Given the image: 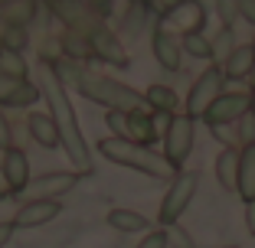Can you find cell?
<instances>
[{
	"label": "cell",
	"mask_w": 255,
	"mask_h": 248,
	"mask_svg": "<svg viewBox=\"0 0 255 248\" xmlns=\"http://www.w3.org/2000/svg\"><path fill=\"white\" fill-rule=\"evenodd\" d=\"M36 85H39V95H43L46 108H49V118L56 121L59 144H62V151H66V157L72 160L75 173L89 176L92 173V147L82 134V124L75 118V105H72V98H69L66 82H62L59 72H56L53 59H43V56H39V82Z\"/></svg>",
	"instance_id": "1"
},
{
	"label": "cell",
	"mask_w": 255,
	"mask_h": 248,
	"mask_svg": "<svg viewBox=\"0 0 255 248\" xmlns=\"http://www.w3.org/2000/svg\"><path fill=\"white\" fill-rule=\"evenodd\" d=\"M59 79L66 82V88H75V95L89 98L92 105H102L108 111H147L144 105V91L131 88L128 82H118L115 76L105 72H95L89 66H75L69 59H53Z\"/></svg>",
	"instance_id": "2"
},
{
	"label": "cell",
	"mask_w": 255,
	"mask_h": 248,
	"mask_svg": "<svg viewBox=\"0 0 255 248\" xmlns=\"http://www.w3.org/2000/svg\"><path fill=\"white\" fill-rule=\"evenodd\" d=\"M95 151L102 154V157L108 160V164L115 166H125V170H134V173H144V176H150V180H167L170 183L177 173H173V166L164 160V154L150 151V147H137V144L131 141H121V137H98Z\"/></svg>",
	"instance_id": "3"
},
{
	"label": "cell",
	"mask_w": 255,
	"mask_h": 248,
	"mask_svg": "<svg viewBox=\"0 0 255 248\" xmlns=\"http://www.w3.org/2000/svg\"><path fill=\"white\" fill-rule=\"evenodd\" d=\"M105 128L112 131V137L150 147V151L160 141V124L150 111H105Z\"/></svg>",
	"instance_id": "4"
},
{
	"label": "cell",
	"mask_w": 255,
	"mask_h": 248,
	"mask_svg": "<svg viewBox=\"0 0 255 248\" xmlns=\"http://www.w3.org/2000/svg\"><path fill=\"white\" fill-rule=\"evenodd\" d=\"M196 189H200V170H187V166H183L170 180L164 199H160V209H157V226L160 229H170V226L180 222V216L190 209V203H193Z\"/></svg>",
	"instance_id": "5"
},
{
	"label": "cell",
	"mask_w": 255,
	"mask_h": 248,
	"mask_svg": "<svg viewBox=\"0 0 255 248\" xmlns=\"http://www.w3.org/2000/svg\"><path fill=\"white\" fill-rule=\"evenodd\" d=\"M193 141H196V121L190 114H173L167 121L164 128H160V144H164V160L173 166V173H180L187 157L193 154Z\"/></svg>",
	"instance_id": "6"
},
{
	"label": "cell",
	"mask_w": 255,
	"mask_h": 248,
	"mask_svg": "<svg viewBox=\"0 0 255 248\" xmlns=\"http://www.w3.org/2000/svg\"><path fill=\"white\" fill-rule=\"evenodd\" d=\"M226 91V76H223V66H206L200 76L193 79L187 91V101H183V114H190L193 121L203 118V111L216 101L219 95Z\"/></svg>",
	"instance_id": "7"
},
{
	"label": "cell",
	"mask_w": 255,
	"mask_h": 248,
	"mask_svg": "<svg viewBox=\"0 0 255 248\" xmlns=\"http://www.w3.org/2000/svg\"><path fill=\"white\" fill-rule=\"evenodd\" d=\"M160 30L173 33V36H190V33H203L206 30V7L200 0H180L177 7H170L167 13H160L154 20Z\"/></svg>",
	"instance_id": "8"
},
{
	"label": "cell",
	"mask_w": 255,
	"mask_h": 248,
	"mask_svg": "<svg viewBox=\"0 0 255 248\" xmlns=\"http://www.w3.org/2000/svg\"><path fill=\"white\" fill-rule=\"evenodd\" d=\"M249 105H252V98H249V91H223V95L213 101L206 111H203V124L210 131L216 128H233V124H239L242 118L249 114Z\"/></svg>",
	"instance_id": "9"
},
{
	"label": "cell",
	"mask_w": 255,
	"mask_h": 248,
	"mask_svg": "<svg viewBox=\"0 0 255 248\" xmlns=\"http://www.w3.org/2000/svg\"><path fill=\"white\" fill-rule=\"evenodd\" d=\"M82 39L89 43L92 59H102L105 66H112V69H128V66H131V56H128V49L121 46V39L115 36V30H108L105 20H98Z\"/></svg>",
	"instance_id": "10"
},
{
	"label": "cell",
	"mask_w": 255,
	"mask_h": 248,
	"mask_svg": "<svg viewBox=\"0 0 255 248\" xmlns=\"http://www.w3.org/2000/svg\"><path fill=\"white\" fill-rule=\"evenodd\" d=\"M0 176H3V186H7L10 196H26L33 173H30V157H26L23 147L13 144L0 154Z\"/></svg>",
	"instance_id": "11"
},
{
	"label": "cell",
	"mask_w": 255,
	"mask_h": 248,
	"mask_svg": "<svg viewBox=\"0 0 255 248\" xmlns=\"http://www.w3.org/2000/svg\"><path fill=\"white\" fill-rule=\"evenodd\" d=\"M79 180H82V173H75V170H49V173L33 176L26 193H33L30 199H62L66 193H72L79 186Z\"/></svg>",
	"instance_id": "12"
},
{
	"label": "cell",
	"mask_w": 255,
	"mask_h": 248,
	"mask_svg": "<svg viewBox=\"0 0 255 248\" xmlns=\"http://www.w3.org/2000/svg\"><path fill=\"white\" fill-rule=\"evenodd\" d=\"M150 56L157 62L160 69L167 72H180L183 69V46H180V36H173V33L160 30L157 23H154V33H150Z\"/></svg>",
	"instance_id": "13"
},
{
	"label": "cell",
	"mask_w": 255,
	"mask_h": 248,
	"mask_svg": "<svg viewBox=\"0 0 255 248\" xmlns=\"http://www.w3.org/2000/svg\"><path fill=\"white\" fill-rule=\"evenodd\" d=\"M59 212H62L59 199H23L20 209L13 212V226L16 229H39V226H49Z\"/></svg>",
	"instance_id": "14"
},
{
	"label": "cell",
	"mask_w": 255,
	"mask_h": 248,
	"mask_svg": "<svg viewBox=\"0 0 255 248\" xmlns=\"http://www.w3.org/2000/svg\"><path fill=\"white\" fill-rule=\"evenodd\" d=\"M39 85L30 79H10L0 72V108H33L39 101Z\"/></svg>",
	"instance_id": "15"
},
{
	"label": "cell",
	"mask_w": 255,
	"mask_h": 248,
	"mask_svg": "<svg viewBox=\"0 0 255 248\" xmlns=\"http://www.w3.org/2000/svg\"><path fill=\"white\" fill-rule=\"evenodd\" d=\"M144 105H147V111L157 121L167 124L173 114H180V95L164 82H150L147 88H144Z\"/></svg>",
	"instance_id": "16"
},
{
	"label": "cell",
	"mask_w": 255,
	"mask_h": 248,
	"mask_svg": "<svg viewBox=\"0 0 255 248\" xmlns=\"http://www.w3.org/2000/svg\"><path fill=\"white\" fill-rule=\"evenodd\" d=\"M26 134L43 147V151H59V131H56V121L49 118V111H30L26 114Z\"/></svg>",
	"instance_id": "17"
},
{
	"label": "cell",
	"mask_w": 255,
	"mask_h": 248,
	"mask_svg": "<svg viewBox=\"0 0 255 248\" xmlns=\"http://www.w3.org/2000/svg\"><path fill=\"white\" fill-rule=\"evenodd\" d=\"M105 222L115 229V232H121V235H144V232H150V219L144 216V212H137V209H125V206H115V209H108V216H105Z\"/></svg>",
	"instance_id": "18"
},
{
	"label": "cell",
	"mask_w": 255,
	"mask_h": 248,
	"mask_svg": "<svg viewBox=\"0 0 255 248\" xmlns=\"http://www.w3.org/2000/svg\"><path fill=\"white\" fill-rule=\"evenodd\" d=\"M236 196L242 203H255V141L239 147V180H236Z\"/></svg>",
	"instance_id": "19"
},
{
	"label": "cell",
	"mask_w": 255,
	"mask_h": 248,
	"mask_svg": "<svg viewBox=\"0 0 255 248\" xmlns=\"http://www.w3.org/2000/svg\"><path fill=\"white\" fill-rule=\"evenodd\" d=\"M252 72H255V49L252 43H239L233 56L223 62V76L226 82H242V79H252Z\"/></svg>",
	"instance_id": "20"
},
{
	"label": "cell",
	"mask_w": 255,
	"mask_h": 248,
	"mask_svg": "<svg viewBox=\"0 0 255 248\" xmlns=\"http://www.w3.org/2000/svg\"><path fill=\"white\" fill-rule=\"evenodd\" d=\"M213 173L216 183L226 193H236V180H239V147H223L213 160Z\"/></svg>",
	"instance_id": "21"
},
{
	"label": "cell",
	"mask_w": 255,
	"mask_h": 248,
	"mask_svg": "<svg viewBox=\"0 0 255 248\" xmlns=\"http://www.w3.org/2000/svg\"><path fill=\"white\" fill-rule=\"evenodd\" d=\"M150 20H157V16L150 13L147 3H144V0H131L128 10H125V20H121V30L128 33V39H137L150 26Z\"/></svg>",
	"instance_id": "22"
},
{
	"label": "cell",
	"mask_w": 255,
	"mask_h": 248,
	"mask_svg": "<svg viewBox=\"0 0 255 248\" xmlns=\"http://www.w3.org/2000/svg\"><path fill=\"white\" fill-rule=\"evenodd\" d=\"M26 46H30V33H26V26L3 23V30H0V49H3V53L23 56V53H26Z\"/></svg>",
	"instance_id": "23"
},
{
	"label": "cell",
	"mask_w": 255,
	"mask_h": 248,
	"mask_svg": "<svg viewBox=\"0 0 255 248\" xmlns=\"http://www.w3.org/2000/svg\"><path fill=\"white\" fill-rule=\"evenodd\" d=\"M180 46H183V56H187V59H200V62H206V66H213V46H210V36H206V33L180 36Z\"/></svg>",
	"instance_id": "24"
},
{
	"label": "cell",
	"mask_w": 255,
	"mask_h": 248,
	"mask_svg": "<svg viewBox=\"0 0 255 248\" xmlns=\"http://www.w3.org/2000/svg\"><path fill=\"white\" fill-rule=\"evenodd\" d=\"M210 46H213V66H223V62L233 56V49L239 46V43H236V30H226V26H223V30L210 39Z\"/></svg>",
	"instance_id": "25"
},
{
	"label": "cell",
	"mask_w": 255,
	"mask_h": 248,
	"mask_svg": "<svg viewBox=\"0 0 255 248\" xmlns=\"http://www.w3.org/2000/svg\"><path fill=\"white\" fill-rule=\"evenodd\" d=\"M36 13V0H10V7L3 10V23H16V26H26Z\"/></svg>",
	"instance_id": "26"
},
{
	"label": "cell",
	"mask_w": 255,
	"mask_h": 248,
	"mask_svg": "<svg viewBox=\"0 0 255 248\" xmlns=\"http://www.w3.org/2000/svg\"><path fill=\"white\" fill-rule=\"evenodd\" d=\"M0 72L10 79H30V66H26V59L16 53H3L0 49Z\"/></svg>",
	"instance_id": "27"
},
{
	"label": "cell",
	"mask_w": 255,
	"mask_h": 248,
	"mask_svg": "<svg viewBox=\"0 0 255 248\" xmlns=\"http://www.w3.org/2000/svg\"><path fill=\"white\" fill-rule=\"evenodd\" d=\"M216 3V16L226 30H233L236 20H239V0H213Z\"/></svg>",
	"instance_id": "28"
},
{
	"label": "cell",
	"mask_w": 255,
	"mask_h": 248,
	"mask_svg": "<svg viewBox=\"0 0 255 248\" xmlns=\"http://www.w3.org/2000/svg\"><path fill=\"white\" fill-rule=\"evenodd\" d=\"M167 239H170V248H200V245L193 242V235H190L187 229L180 226V222L167 229Z\"/></svg>",
	"instance_id": "29"
},
{
	"label": "cell",
	"mask_w": 255,
	"mask_h": 248,
	"mask_svg": "<svg viewBox=\"0 0 255 248\" xmlns=\"http://www.w3.org/2000/svg\"><path fill=\"white\" fill-rule=\"evenodd\" d=\"M134 248H170V239H167V229H150V232H144V239L137 242Z\"/></svg>",
	"instance_id": "30"
},
{
	"label": "cell",
	"mask_w": 255,
	"mask_h": 248,
	"mask_svg": "<svg viewBox=\"0 0 255 248\" xmlns=\"http://www.w3.org/2000/svg\"><path fill=\"white\" fill-rule=\"evenodd\" d=\"M7 147H13V128H10V118L0 108V154L7 151Z\"/></svg>",
	"instance_id": "31"
},
{
	"label": "cell",
	"mask_w": 255,
	"mask_h": 248,
	"mask_svg": "<svg viewBox=\"0 0 255 248\" xmlns=\"http://www.w3.org/2000/svg\"><path fill=\"white\" fill-rule=\"evenodd\" d=\"M239 20L255 26V0H239Z\"/></svg>",
	"instance_id": "32"
},
{
	"label": "cell",
	"mask_w": 255,
	"mask_h": 248,
	"mask_svg": "<svg viewBox=\"0 0 255 248\" xmlns=\"http://www.w3.org/2000/svg\"><path fill=\"white\" fill-rule=\"evenodd\" d=\"M13 232H16L13 219H7V222H0V248H3V245H7L10 239H13Z\"/></svg>",
	"instance_id": "33"
},
{
	"label": "cell",
	"mask_w": 255,
	"mask_h": 248,
	"mask_svg": "<svg viewBox=\"0 0 255 248\" xmlns=\"http://www.w3.org/2000/svg\"><path fill=\"white\" fill-rule=\"evenodd\" d=\"M246 229L249 235H255V203H246Z\"/></svg>",
	"instance_id": "34"
},
{
	"label": "cell",
	"mask_w": 255,
	"mask_h": 248,
	"mask_svg": "<svg viewBox=\"0 0 255 248\" xmlns=\"http://www.w3.org/2000/svg\"><path fill=\"white\" fill-rule=\"evenodd\" d=\"M249 98H252V105H249V118L255 121V88H249Z\"/></svg>",
	"instance_id": "35"
},
{
	"label": "cell",
	"mask_w": 255,
	"mask_h": 248,
	"mask_svg": "<svg viewBox=\"0 0 255 248\" xmlns=\"http://www.w3.org/2000/svg\"><path fill=\"white\" fill-rule=\"evenodd\" d=\"M249 88H255V72H252V82H249Z\"/></svg>",
	"instance_id": "36"
},
{
	"label": "cell",
	"mask_w": 255,
	"mask_h": 248,
	"mask_svg": "<svg viewBox=\"0 0 255 248\" xmlns=\"http://www.w3.org/2000/svg\"><path fill=\"white\" fill-rule=\"evenodd\" d=\"M219 248H239V245H219Z\"/></svg>",
	"instance_id": "37"
},
{
	"label": "cell",
	"mask_w": 255,
	"mask_h": 248,
	"mask_svg": "<svg viewBox=\"0 0 255 248\" xmlns=\"http://www.w3.org/2000/svg\"><path fill=\"white\" fill-rule=\"evenodd\" d=\"M252 49H255V33H252Z\"/></svg>",
	"instance_id": "38"
}]
</instances>
